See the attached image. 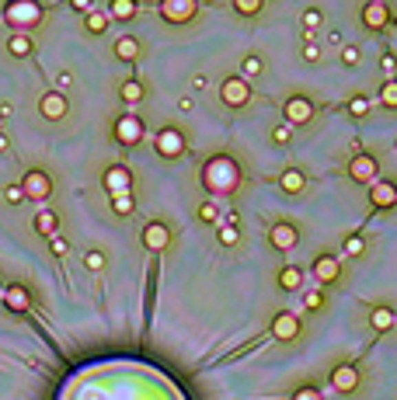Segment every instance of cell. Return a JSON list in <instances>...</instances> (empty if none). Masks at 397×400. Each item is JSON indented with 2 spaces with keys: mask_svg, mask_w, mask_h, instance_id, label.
<instances>
[{
  "mask_svg": "<svg viewBox=\"0 0 397 400\" xmlns=\"http://www.w3.org/2000/svg\"><path fill=\"white\" fill-rule=\"evenodd\" d=\"M237 185H241V167L234 157L216 153L202 164V188L209 195H234Z\"/></svg>",
  "mask_w": 397,
  "mask_h": 400,
  "instance_id": "obj_1",
  "label": "cell"
},
{
  "mask_svg": "<svg viewBox=\"0 0 397 400\" xmlns=\"http://www.w3.org/2000/svg\"><path fill=\"white\" fill-rule=\"evenodd\" d=\"M42 18H45V8L39 4V0H8V4H4V21L14 32L28 35V28H39Z\"/></svg>",
  "mask_w": 397,
  "mask_h": 400,
  "instance_id": "obj_2",
  "label": "cell"
},
{
  "mask_svg": "<svg viewBox=\"0 0 397 400\" xmlns=\"http://www.w3.org/2000/svg\"><path fill=\"white\" fill-rule=\"evenodd\" d=\"M18 185H21L25 199H32V202H45L52 195V188H56V181H52V175H49L45 167H28Z\"/></svg>",
  "mask_w": 397,
  "mask_h": 400,
  "instance_id": "obj_3",
  "label": "cell"
},
{
  "mask_svg": "<svg viewBox=\"0 0 397 400\" xmlns=\"http://www.w3.org/2000/svg\"><path fill=\"white\" fill-rule=\"evenodd\" d=\"M111 133H116V140L122 146H136V143H143L147 126H143V119L136 115V111H122V115L116 119V126H111Z\"/></svg>",
  "mask_w": 397,
  "mask_h": 400,
  "instance_id": "obj_4",
  "label": "cell"
},
{
  "mask_svg": "<svg viewBox=\"0 0 397 400\" xmlns=\"http://www.w3.org/2000/svg\"><path fill=\"white\" fill-rule=\"evenodd\" d=\"M153 146H157V153H160L164 160H178V157L185 153V133L175 129V126H164V129L153 136Z\"/></svg>",
  "mask_w": 397,
  "mask_h": 400,
  "instance_id": "obj_5",
  "label": "cell"
},
{
  "mask_svg": "<svg viewBox=\"0 0 397 400\" xmlns=\"http://www.w3.org/2000/svg\"><path fill=\"white\" fill-rule=\"evenodd\" d=\"M67 111H70V104H67V94H63V91H45V94L39 98V115H42L45 122H63Z\"/></svg>",
  "mask_w": 397,
  "mask_h": 400,
  "instance_id": "obj_6",
  "label": "cell"
},
{
  "mask_svg": "<svg viewBox=\"0 0 397 400\" xmlns=\"http://www.w3.org/2000/svg\"><path fill=\"white\" fill-rule=\"evenodd\" d=\"M219 98H223V104H230V108H244L251 101V84L244 77H226L219 84Z\"/></svg>",
  "mask_w": 397,
  "mask_h": 400,
  "instance_id": "obj_7",
  "label": "cell"
},
{
  "mask_svg": "<svg viewBox=\"0 0 397 400\" xmlns=\"http://www.w3.org/2000/svg\"><path fill=\"white\" fill-rule=\"evenodd\" d=\"M101 185L108 195H122V192H133V170L126 164H111L105 175H101Z\"/></svg>",
  "mask_w": 397,
  "mask_h": 400,
  "instance_id": "obj_8",
  "label": "cell"
},
{
  "mask_svg": "<svg viewBox=\"0 0 397 400\" xmlns=\"http://www.w3.org/2000/svg\"><path fill=\"white\" fill-rule=\"evenodd\" d=\"M199 14V4L195 0H164L160 4V18L167 21V25H185V21H192Z\"/></svg>",
  "mask_w": 397,
  "mask_h": 400,
  "instance_id": "obj_9",
  "label": "cell"
},
{
  "mask_svg": "<svg viewBox=\"0 0 397 400\" xmlns=\"http://www.w3.org/2000/svg\"><path fill=\"white\" fill-rule=\"evenodd\" d=\"M349 175H352V181H359V185H376V181H380V160L369 157V153H359V157H352V164H349Z\"/></svg>",
  "mask_w": 397,
  "mask_h": 400,
  "instance_id": "obj_10",
  "label": "cell"
},
{
  "mask_svg": "<svg viewBox=\"0 0 397 400\" xmlns=\"http://www.w3.org/2000/svg\"><path fill=\"white\" fill-rule=\"evenodd\" d=\"M140 241H143V247H147V251H167V244H171V226L160 223V219H153V223H147V226H143Z\"/></svg>",
  "mask_w": 397,
  "mask_h": 400,
  "instance_id": "obj_11",
  "label": "cell"
},
{
  "mask_svg": "<svg viewBox=\"0 0 397 400\" xmlns=\"http://www.w3.org/2000/svg\"><path fill=\"white\" fill-rule=\"evenodd\" d=\"M4 307L11 310V313H28L32 310V293L25 289L21 282H11V285H4Z\"/></svg>",
  "mask_w": 397,
  "mask_h": 400,
  "instance_id": "obj_12",
  "label": "cell"
},
{
  "mask_svg": "<svg viewBox=\"0 0 397 400\" xmlns=\"http://www.w3.org/2000/svg\"><path fill=\"white\" fill-rule=\"evenodd\" d=\"M338 275H342V258H338V254H321V258H314V278H317L321 285L338 282Z\"/></svg>",
  "mask_w": 397,
  "mask_h": 400,
  "instance_id": "obj_13",
  "label": "cell"
},
{
  "mask_svg": "<svg viewBox=\"0 0 397 400\" xmlns=\"http://www.w3.org/2000/svg\"><path fill=\"white\" fill-rule=\"evenodd\" d=\"M282 111H286V126H307V122L314 119V104H310V98H300V94L290 98Z\"/></svg>",
  "mask_w": 397,
  "mask_h": 400,
  "instance_id": "obj_14",
  "label": "cell"
},
{
  "mask_svg": "<svg viewBox=\"0 0 397 400\" xmlns=\"http://www.w3.org/2000/svg\"><path fill=\"white\" fill-rule=\"evenodd\" d=\"M268 241H272V247H279V251H293L297 244H300V230L293 223H275L272 230H268Z\"/></svg>",
  "mask_w": 397,
  "mask_h": 400,
  "instance_id": "obj_15",
  "label": "cell"
},
{
  "mask_svg": "<svg viewBox=\"0 0 397 400\" xmlns=\"http://www.w3.org/2000/svg\"><path fill=\"white\" fill-rule=\"evenodd\" d=\"M363 25L373 28V32H383L390 25V8L383 4V0H369V4L363 8Z\"/></svg>",
  "mask_w": 397,
  "mask_h": 400,
  "instance_id": "obj_16",
  "label": "cell"
},
{
  "mask_svg": "<svg viewBox=\"0 0 397 400\" xmlns=\"http://www.w3.org/2000/svg\"><path fill=\"white\" fill-rule=\"evenodd\" d=\"M331 386H334L338 393H352V390H359V369L349 366V362H342V366L331 373Z\"/></svg>",
  "mask_w": 397,
  "mask_h": 400,
  "instance_id": "obj_17",
  "label": "cell"
},
{
  "mask_svg": "<svg viewBox=\"0 0 397 400\" xmlns=\"http://www.w3.org/2000/svg\"><path fill=\"white\" fill-rule=\"evenodd\" d=\"M272 334H275L279 341H293V337L300 334V320H297V313H275V320H272Z\"/></svg>",
  "mask_w": 397,
  "mask_h": 400,
  "instance_id": "obj_18",
  "label": "cell"
},
{
  "mask_svg": "<svg viewBox=\"0 0 397 400\" xmlns=\"http://www.w3.org/2000/svg\"><path fill=\"white\" fill-rule=\"evenodd\" d=\"M32 226H35V234H39V237H49V241H52V237H60V216H56L52 209H42V212L35 216Z\"/></svg>",
  "mask_w": 397,
  "mask_h": 400,
  "instance_id": "obj_19",
  "label": "cell"
},
{
  "mask_svg": "<svg viewBox=\"0 0 397 400\" xmlns=\"http://www.w3.org/2000/svg\"><path fill=\"white\" fill-rule=\"evenodd\" d=\"M140 52H143V45H140V38H136V35H119V38H116V56H119L122 63L140 60Z\"/></svg>",
  "mask_w": 397,
  "mask_h": 400,
  "instance_id": "obj_20",
  "label": "cell"
},
{
  "mask_svg": "<svg viewBox=\"0 0 397 400\" xmlns=\"http://www.w3.org/2000/svg\"><path fill=\"white\" fill-rule=\"evenodd\" d=\"M369 188H373L369 199H373L376 209H390V205L397 202V188H394L390 181H376V185H369Z\"/></svg>",
  "mask_w": 397,
  "mask_h": 400,
  "instance_id": "obj_21",
  "label": "cell"
},
{
  "mask_svg": "<svg viewBox=\"0 0 397 400\" xmlns=\"http://www.w3.org/2000/svg\"><path fill=\"white\" fill-rule=\"evenodd\" d=\"M8 52L14 56V60H28V56L35 52V42H32V35H25V32H14V35L8 38Z\"/></svg>",
  "mask_w": 397,
  "mask_h": 400,
  "instance_id": "obj_22",
  "label": "cell"
},
{
  "mask_svg": "<svg viewBox=\"0 0 397 400\" xmlns=\"http://www.w3.org/2000/svg\"><path fill=\"white\" fill-rule=\"evenodd\" d=\"M279 185H282V192H290V195H300V192L307 188V178H303V170H297V167H290V170H282V178H279Z\"/></svg>",
  "mask_w": 397,
  "mask_h": 400,
  "instance_id": "obj_23",
  "label": "cell"
},
{
  "mask_svg": "<svg viewBox=\"0 0 397 400\" xmlns=\"http://www.w3.org/2000/svg\"><path fill=\"white\" fill-rule=\"evenodd\" d=\"M140 14V4L136 0H111L108 4V18H119V21H129Z\"/></svg>",
  "mask_w": 397,
  "mask_h": 400,
  "instance_id": "obj_24",
  "label": "cell"
},
{
  "mask_svg": "<svg viewBox=\"0 0 397 400\" xmlns=\"http://www.w3.org/2000/svg\"><path fill=\"white\" fill-rule=\"evenodd\" d=\"M394 324H397V313L390 307H373V313H369V327L373 331H390Z\"/></svg>",
  "mask_w": 397,
  "mask_h": 400,
  "instance_id": "obj_25",
  "label": "cell"
},
{
  "mask_svg": "<svg viewBox=\"0 0 397 400\" xmlns=\"http://www.w3.org/2000/svg\"><path fill=\"white\" fill-rule=\"evenodd\" d=\"M119 98H122L126 104H140V101L147 98V87H143L140 80H122V87H119Z\"/></svg>",
  "mask_w": 397,
  "mask_h": 400,
  "instance_id": "obj_26",
  "label": "cell"
},
{
  "mask_svg": "<svg viewBox=\"0 0 397 400\" xmlns=\"http://www.w3.org/2000/svg\"><path fill=\"white\" fill-rule=\"evenodd\" d=\"M133 209H136V195L133 192L111 195V212H116V216H133Z\"/></svg>",
  "mask_w": 397,
  "mask_h": 400,
  "instance_id": "obj_27",
  "label": "cell"
},
{
  "mask_svg": "<svg viewBox=\"0 0 397 400\" xmlns=\"http://www.w3.org/2000/svg\"><path fill=\"white\" fill-rule=\"evenodd\" d=\"M279 285H282V289H290V293L300 289V285H303V271L293 268V265H290V268H282V271H279Z\"/></svg>",
  "mask_w": 397,
  "mask_h": 400,
  "instance_id": "obj_28",
  "label": "cell"
},
{
  "mask_svg": "<svg viewBox=\"0 0 397 400\" xmlns=\"http://www.w3.org/2000/svg\"><path fill=\"white\" fill-rule=\"evenodd\" d=\"M84 28H87L91 35H105V28H108V14L94 8V11H91V14L84 18Z\"/></svg>",
  "mask_w": 397,
  "mask_h": 400,
  "instance_id": "obj_29",
  "label": "cell"
},
{
  "mask_svg": "<svg viewBox=\"0 0 397 400\" xmlns=\"http://www.w3.org/2000/svg\"><path fill=\"white\" fill-rule=\"evenodd\" d=\"M265 70V60H261V56H244V63H241V77L251 84V77H258Z\"/></svg>",
  "mask_w": 397,
  "mask_h": 400,
  "instance_id": "obj_30",
  "label": "cell"
},
{
  "mask_svg": "<svg viewBox=\"0 0 397 400\" xmlns=\"http://www.w3.org/2000/svg\"><path fill=\"white\" fill-rule=\"evenodd\" d=\"M199 219H202V223H216V226H219V223H223V212H219V205L209 199V202H202V205H199Z\"/></svg>",
  "mask_w": 397,
  "mask_h": 400,
  "instance_id": "obj_31",
  "label": "cell"
},
{
  "mask_svg": "<svg viewBox=\"0 0 397 400\" xmlns=\"http://www.w3.org/2000/svg\"><path fill=\"white\" fill-rule=\"evenodd\" d=\"M105 265H108V254H105V251H98V247H94V251H87V254H84V268H87V271H101Z\"/></svg>",
  "mask_w": 397,
  "mask_h": 400,
  "instance_id": "obj_32",
  "label": "cell"
},
{
  "mask_svg": "<svg viewBox=\"0 0 397 400\" xmlns=\"http://www.w3.org/2000/svg\"><path fill=\"white\" fill-rule=\"evenodd\" d=\"M237 241H241V230H237V226L219 223V244H223V247H234Z\"/></svg>",
  "mask_w": 397,
  "mask_h": 400,
  "instance_id": "obj_33",
  "label": "cell"
},
{
  "mask_svg": "<svg viewBox=\"0 0 397 400\" xmlns=\"http://www.w3.org/2000/svg\"><path fill=\"white\" fill-rule=\"evenodd\" d=\"M321 25H324V14H321L317 8H307V11H303V32H317Z\"/></svg>",
  "mask_w": 397,
  "mask_h": 400,
  "instance_id": "obj_34",
  "label": "cell"
},
{
  "mask_svg": "<svg viewBox=\"0 0 397 400\" xmlns=\"http://www.w3.org/2000/svg\"><path fill=\"white\" fill-rule=\"evenodd\" d=\"M369 108H373V101L359 94V98H352V101H349V115H356V119H363V115H366V111H369Z\"/></svg>",
  "mask_w": 397,
  "mask_h": 400,
  "instance_id": "obj_35",
  "label": "cell"
},
{
  "mask_svg": "<svg viewBox=\"0 0 397 400\" xmlns=\"http://www.w3.org/2000/svg\"><path fill=\"white\" fill-rule=\"evenodd\" d=\"M380 104L397 108V80H387V84H383V91H380Z\"/></svg>",
  "mask_w": 397,
  "mask_h": 400,
  "instance_id": "obj_36",
  "label": "cell"
},
{
  "mask_svg": "<svg viewBox=\"0 0 397 400\" xmlns=\"http://www.w3.org/2000/svg\"><path fill=\"white\" fill-rule=\"evenodd\" d=\"M234 8H237V14H248L251 18V14H261L265 4H261V0H234Z\"/></svg>",
  "mask_w": 397,
  "mask_h": 400,
  "instance_id": "obj_37",
  "label": "cell"
},
{
  "mask_svg": "<svg viewBox=\"0 0 397 400\" xmlns=\"http://www.w3.org/2000/svg\"><path fill=\"white\" fill-rule=\"evenodd\" d=\"M290 140H293V133H290V126H286V122H282V126H275V129H272V143L286 146Z\"/></svg>",
  "mask_w": 397,
  "mask_h": 400,
  "instance_id": "obj_38",
  "label": "cell"
},
{
  "mask_svg": "<svg viewBox=\"0 0 397 400\" xmlns=\"http://www.w3.org/2000/svg\"><path fill=\"white\" fill-rule=\"evenodd\" d=\"M363 251H366L363 237H349V241H345V258H359Z\"/></svg>",
  "mask_w": 397,
  "mask_h": 400,
  "instance_id": "obj_39",
  "label": "cell"
},
{
  "mask_svg": "<svg viewBox=\"0 0 397 400\" xmlns=\"http://www.w3.org/2000/svg\"><path fill=\"white\" fill-rule=\"evenodd\" d=\"M359 60H363V52H359L356 45H345V49H342V63H345V67H356Z\"/></svg>",
  "mask_w": 397,
  "mask_h": 400,
  "instance_id": "obj_40",
  "label": "cell"
},
{
  "mask_svg": "<svg viewBox=\"0 0 397 400\" xmlns=\"http://www.w3.org/2000/svg\"><path fill=\"white\" fill-rule=\"evenodd\" d=\"M49 251H52L56 258H63V254H70V244H67V237H52V241H49Z\"/></svg>",
  "mask_w": 397,
  "mask_h": 400,
  "instance_id": "obj_41",
  "label": "cell"
},
{
  "mask_svg": "<svg viewBox=\"0 0 397 400\" xmlns=\"http://www.w3.org/2000/svg\"><path fill=\"white\" fill-rule=\"evenodd\" d=\"M4 199H8L11 205H21V202H25V192H21V185H8V188H4Z\"/></svg>",
  "mask_w": 397,
  "mask_h": 400,
  "instance_id": "obj_42",
  "label": "cell"
},
{
  "mask_svg": "<svg viewBox=\"0 0 397 400\" xmlns=\"http://www.w3.org/2000/svg\"><path fill=\"white\" fill-rule=\"evenodd\" d=\"M303 307H307V310H321V307H324V296L314 289V293H307V296H303Z\"/></svg>",
  "mask_w": 397,
  "mask_h": 400,
  "instance_id": "obj_43",
  "label": "cell"
},
{
  "mask_svg": "<svg viewBox=\"0 0 397 400\" xmlns=\"http://www.w3.org/2000/svg\"><path fill=\"white\" fill-rule=\"evenodd\" d=\"M293 400H321V393H317V386H300L293 393Z\"/></svg>",
  "mask_w": 397,
  "mask_h": 400,
  "instance_id": "obj_44",
  "label": "cell"
},
{
  "mask_svg": "<svg viewBox=\"0 0 397 400\" xmlns=\"http://www.w3.org/2000/svg\"><path fill=\"white\" fill-rule=\"evenodd\" d=\"M303 60H307V63H317V60H321V49H317L314 42H307V45H303Z\"/></svg>",
  "mask_w": 397,
  "mask_h": 400,
  "instance_id": "obj_45",
  "label": "cell"
},
{
  "mask_svg": "<svg viewBox=\"0 0 397 400\" xmlns=\"http://www.w3.org/2000/svg\"><path fill=\"white\" fill-rule=\"evenodd\" d=\"M70 8H74L77 14H91V11H94V8L87 4V0H74V4H70Z\"/></svg>",
  "mask_w": 397,
  "mask_h": 400,
  "instance_id": "obj_46",
  "label": "cell"
},
{
  "mask_svg": "<svg viewBox=\"0 0 397 400\" xmlns=\"http://www.w3.org/2000/svg\"><path fill=\"white\" fill-rule=\"evenodd\" d=\"M206 84H209V80H206L202 74H195V77H192V87H195V91H206Z\"/></svg>",
  "mask_w": 397,
  "mask_h": 400,
  "instance_id": "obj_47",
  "label": "cell"
},
{
  "mask_svg": "<svg viewBox=\"0 0 397 400\" xmlns=\"http://www.w3.org/2000/svg\"><path fill=\"white\" fill-rule=\"evenodd\" d=\"M70 80H74V74H70V70H63V74H60V77H56V84H60V87H67V84H70Z\"/></svg>",
  "mask_w": 397,
  "mask_h": 400,
  "instance_id": "obj_48",
  "label": "cell"
},
{
  "mask_svg": "<svg viewBox=\"0 0 397 400\" xmlns=\"http://www.w3.org/2000/svg\"><path fill=\"white\" fill-rule=\"evenodd\" d=\"M8 150H11V140H8L4 133H0V153H8Z\"/></svg>",
  "mask_w": 397,
  "mask_h": 400,
  "instance_id": "obj_49",
  "label": "cell"
},
{
  "mask_svg": "<svg viewBox=\"0 0 397 400\" xmlns=\"http://www.w3.org/2000/svg\"><path fill=\"white\" fill-rule=\"evenodd\" d=\"M8 115H11V104H8V101H0V119H8Z\"/></svg>",
  "mask_w": 397,
  "mask_h": 400,
  "instance_id": "obj_50",
  "label": "cell"
},
{
  "mask_svg": "<svg viewBox=\"0 0 397 400\" xmlns=\"http://www.w3.org/2000/svg\"><path fill=\"white\" fill-rule=\"evenodd\" d=\"M0 293H4V282H0Z\"/></svg>",
  "mask_w": 397,
  "mask_h": 400,
  "instance_id": "obj_51",
  "label": "cell"
},
{
  "mask_svg": "<svg viewBox=\"0 0 397 400\" xmlns=\"http://www.w3.org/2000/svg\"><path fill=\"white\" fill-rule=\"evenodd\" d=\"M394 150H397V140H394Z\"/></svg>",
  "mask_w": 397,
  "mask_h": 400,
  "instance_id": "obj_52",
  "label": "cell"
}]
</instances>
